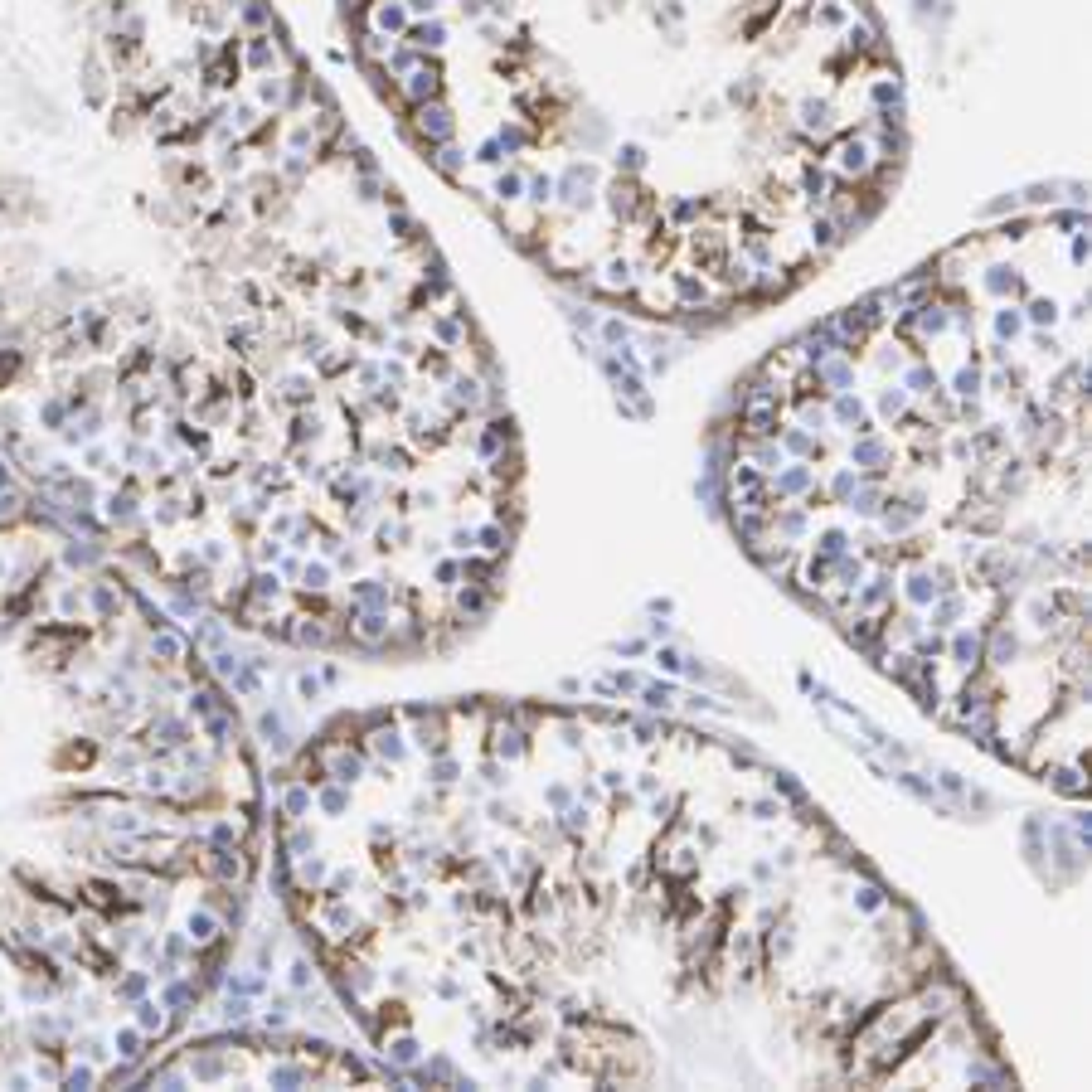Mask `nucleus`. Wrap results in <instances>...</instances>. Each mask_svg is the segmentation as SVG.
<instances>
[{
    "instance_id": "nucleus-60",
    "label": "nucleus",
    "mask_w": 1092,
    "mask_h": 1092,
    "mask_svg": "<svg viewBox=\"0 0 1092 1092\" xmlns=\"http://www.w3.org/2000/svg\"><path fill=\"white\" fill-rule=\"evenodd\" d=\"M651 641H670V621H651Z\"/></svg>"
},
{
    "instance_id": "nucleus-8",
    "label": "nucleus",
    "mask_w": 1092,
    "mask_h": 1092,
    "mask_svg": "<svg viewBox=\"0 0 1092 1092\" xmlns=\"http://www.w3.org/2000/svg\"><path fill=\"white\" fill-rule=\"evenodd\" d=\"M962 616H966V597H962L957 587H952V592H937V597L928 602V626H932V631H952Z\"/></svg>"
},
{
    "instance_id": "nucleus-48",
    "label": "nucleus",
    "mask_w": 1092,
    "mask_h": 1092,
    "mask_svg": "<svg viewBox=\"0 0 1092 1092\" xmlns=\"http://www.w3.org/2000/svg\"><path fill=\"white\" fill-rule=\"evenodd\" d=\"M501 156H505V151H501V141H486V146L476 151V160H481V165H501Z\"/></svg>"
},
{
    "instance_id": "nucleus-42",
    "label": "nucleus",
    "mask_w": 1092,
    "mask_h": 1092,
    "mask_svg": "<svg viewBox=\"0 0 1092 1092\" xmlns=\"http://www.w3.org/2000/svg\"><path fill=\"white\" fill-rule=\"evenodd\" d=\"M525 190H530V199H535V204H553V175H535Z\"/></svg>"
},
{
    "instance_id": "nucleus-27",
    "label": "nucleus",
    "mask_w": 1092,
    "mask_h": 1092,
    "mask_svg": "<svg viewBox=\"0 0 1092 1092\" xmlns=\"http://www.w3.org/2000/svg\"><path fill=\"white\" fill-rule=\"evenodd\" d=\"M433 151H437L433 165H437L442 175H462V170H467V151H457L452 141H447V146H433Z\"/></svg>"
},
{
    "instance_id": "nucleus-36",
    "label": "nucleus",
    "mask_w": 1092,
    "mask_h": 1092,
    "mask_svg": "<svg viewBox=\"0 0 1092 1092\" xmlns=\"http://www.w3.org/2000/svg\"><path fill=\"white\" fill-rule=\"evenodd\" d=\"M685 709H704V714H733V709H728L723 699H714V694H699V689H694V694H685Z\"/></svg>"
},
{
    "instance_id": "nucleus-39",
    "label": "nucleus",
    "mask_w": 1092,
    "mask_h": 1092,
    "mask_svg": "<svg viewBox=\"0 0 1092 1092\" xmlns=\"http://www.w3.org/2000/svg\"><path fill=\"white\" fill-rule=\"evenodd\" d=\"M670 224H689V219H699V204L694 199H670Z\"/></svg>"
},
{
    "instance_id": "nucleus-49",
    "label": "nucleus",
    "mask_w": 1092,
    "mask_h": 1092,
    "mask_svg": "<svg viewBox=\"0 0 1092 1092\" xmlns=\"http://www.w3.org/2000/svg\"><path fill=\"white\" fill-rule=\"evenodd\" d=\"M767 947H772V957H787V952H791V947H796V937H791V928H782V937H772V942H767Z\"/></svg>"
},
{
    "instance_id": "nucleus-22",
    "label": "nucleus",
    "mask_w": 1092,
    "mask_h": 1092,
    "mask_svg": "<svg viewBox=\"0 0 1092 1092\" xmlns=\"http://www.w3.org/2000/svg\"><path fill=\"white\" fill-rule=\"evenodd\" d=\"M981 287L991 292V296H1010V292H1020V277H1015V267H986V277H981Z\"/></svg>"
},
{
    "instance_id": "nucleus-38",
    "label": "nucleus",
    "mask_w": 1092,
    "mask_h": 1092,
    "mask_svg": "<svg viewBox=\"0 0 1092 1092\" xmlns=\"http://www.w3.org/2000/svg\"><path fill=\"white\" fill-rule=\"evenodd\" d=\"M476 540L481 548H491V553H501V548H510V535L501 530V525H486V530H476Z\"/></svg>"
},
{
    "instance_id": "nucleus-56",
    "label": "nucleus",
    "mask_w": 1092,
    "mask_h": 1092,
    "mask_svg": "<svg viewBox=\"0 0 1092 1092\" xmlns=\"http://www.w3.org/2000/svg\"><path fill=\"white\" fill-rule=\"evenodd\" d=\"M326 578H331V573H326L321 563H316V568H306V587H326Z\"/></svg>"
},
{
    "instance_id": "nucleus-25",
    "label": "nucleus",
    "mask_w": 1092,
    "mask_h": 1092,
    "mask_svg": "<svg viewBox=\"0 0 1092 1092\" xmlns=\"http://www.w3.org/2000/svg\"><path fill=\"white\" fill-rule=\"evenodd\" d=\"M282 399H287L292 408H306V403H316V389H311L306 374H292V379H282Z\"/></svg>"
},
{
    "instance_id": "nucleus-17",
    "label": "nucleus",
    "mask_w": 1092,
    "mask_h": 1092,
    "mask_svg": "<svg viewBox=\"0 0 1092 1092\" xmlns=\"http://www.w3.org/2000/svg\"><path fill=\"white\" fill-rule=\"evenodd\" d=\"M889 782H894V787H903V791H908V796H918V801H923V806H932V811H942V816H952V806H942V801H937V787H932V782H923V777H918V772H908V767H903V772H894V777H889Z\"/></svg>"
},
{
    "instance_id": "nucleus-31",
    "label": "nucleus",
    "mask_w": 1092,
    "mask_h": 1092,
    "mask_svg": "<svg viewBox=\"0 0 1092 1092\" xmlns=\"http://www.w3.org/2000/svg\"><path fill=\"white\" fill-rule=\"evenodd\" d=\"M767 777H772V791H782L791 806H806V787L791 782V772H767Z\"/></svg>"
},
{
    "instance_id": "nucleus-23",
    "label": "nucleus",
    "mask_w": 1092,
    "mask_h": 1092,
    "mask_svg": "<svg viewBox=\"0 0 1092 1092\" xmlns=\"http://www.w3.org/2000/svg\"><path fill=\"white\" fill-rule=\"evenodd\" d=\"M1025 331H1030V326H1025V311H1020V306H1000V311H996V335H1000V345H1005V340H1020Z\"/></svg>"
},
{
    "instance_id": "nucleus-61",
    "label": "nucleus",
    "mask_w": 1092,
    "mask_h": 1092,
    "mask_svg": "<svg viewBox=\"0 0 1092 1092\" xmlns=\"http://www.w3.org/2000/svg\"><path fill=\"white\" fill-rule=\"evenodd\" d=\"M753 879H757V884H767V879H772V864H767V860H757V864H753Z\"/></svg>"
},
{
    "instance_id": "nucleus-57",
    "label": "nucleus",
    "mask_w": 1092,
    "mask_h": 1092,
    "mask_svg": "<svg viewBox=\"0 0 1092 1092\" xmlns=\"http://www.w3.org/2000/svg\"><path fill=\"white\" fill-rule=\"evenodd\" d=\"M621 782H626V772H616V767L602 772V787H607V791H621Z\"/></svg>"
},
{
    "instance_id": "nucleus-26",
    "label": "nucleus",
    "mask_w": 1092,
    "mask_h": 1092,
    "mask_svg": "<svg viewBox=\"0 0 1092 1092\" xmlns=\"http://www.w3.org/2000/svg\"><path fill=\"white\" fill-rule=\"evenodd\" d=\"M491 194H496L501 204H515V199H525V180H520L515 170H501L496 185H491Z\"/></svg>"
},
{
    "instance_id": "nucleus-6",
    "label": "nucleus",
    "mask_w": 1092,
    "mask_h": 1092,
    "mask_svg": "<svg viewBox=\"0 0 1092 1092\" xmlns=\"http://www.w3.org/2000/svg\"><path fill=\"white\" fill-rule=\"evenodd\" d=\"M796 126H801V136H830L840 122H835V107H830V102L806 97V102L796 107Z\"/></svg>"
},
{
    "instance_id": "nucleus-11",
    "label": "nucleus",
    "mask_w": 1092,
    "mask_h": 1092,
    "mask_svg": "<svg viewBox=\"0 0 1092 1092\" xmlns=\"http://www.w3.org/2000/svg\"><path fill=\"white\" fill-rule=\"evenodd\" d=\"M947 655H952L962 670H976V665L986 660V636H981V631H952Z\"/></svg>"
},
{
    "instance_id": "nucleus-2",
    "label": "nucleus",
    "mask_w": 1092,
    "mask_h": 1092,
    "mask_svg": "<svg viewBox=\"0 0 1092 1092\" xmlns=\"http://www.w3.org/2000/svg\"><path fill=\"white\" fill-rule=\"evenodd\" d=\"M413 131H418L428 146H447V141L457 136V117H452V107H442V102L433 97V102H418V107H413Z\"/></svg>"
},
{
    "instance_id": "nucleus-15",
    "label": "nucleus",
    "mask_w": 1092,
    "mask_h": 1092,
    "mask_svg": "<svg viewBox=\"0 0 1092 1092\" xmlns=\"http://www.w3.org/2000/svg\"><path fill=\"white\" fill-rule=\"evenodd\" d=\"M952 394L966 403V399H981L986 394V374H981V355H971L957 374H952Z\"/></svg>"
},
{
    "instance_id": "nucleus-44",
    "label": "nucleus",
    "mask_w": 1092,
    "mask_h": 1092,
    "mask_svg": "<svg viewBox=\"0 0 1092 1092\" xmlns=\"http://www.w3.org/2000/svg\"><path fill=\"white\" fill-rule=\"evenodd\" d=\"M743 811H753V821H777V816H782V801H767V796H762V801H753V806H743Z\"/></svg>"
},
{
    "instance_id": "nucleus-14",
    "label": "nucleus",
    "mask_w": 1092,
    "mask_h": 1092,
    "mask_svg": "<svg viewBox=\"0 0 1092 1092\" xmlns=\"http://www.w3.org/2000/svg\"><path fill=\"white\" fill-rule=\"evenodd\" d=\"M903 389H908V399H937L942 394V379H937L932 365H908L903 369Z\"/></svg>"
},
{
    "instance_id": "nucleus-41",
    "label": "nucleus",
    "mask_w": 1092,
    "mask_h": 1092,
    "mask_svg": "<svg viewBox=\"0 0 1092 1092\" xmlns=\"http://www.w3.org/2000/svg\"><path fill=\"white\" fill-rule=\"evenodd\" d=\"M607 685H612V694H636V689H641V675L616 670V675H607Z\"/></svg>"
},
{
    "instance_id": "nucleus-28",
    "label": "nucleus",
    "mask_w": 1092,
    "mask_h": 1092,
    "mask_svg": "<svg viewBox=\"0 0 1092 1092\" xmlns=\"http://www.w3.org/2000/svg\"><path fill=\"white\" fill-rule=\"evenodd\" d=\"M855 481H860V471H855V467L830 471V505H845V501H850V491H855Z\"/></svg>"
},
{
    "instance_id": "nucleus-4",
    "label": "nucleus",
    "mask_w": 1092,
    "mask_h": 1092,
    "mask_svg": "<svg viewBox=\"0 0 1092 1092\" xmlns=\"http://www.w3.org/2000/svg\"><path fill=\"white\" fill-rule=\"evenodd\" d=\"M437 92H442V68H437V63H418L413 73H403V97H408V107L433 102Z\"/></svg>"
},
{
    "instance_id": "nucleus-32",
    "label": "nucleus",
    "mask_w": 1092,
    "mask_h": 1092,
    "mask_svg": "<svg viewBox=\"0 0 1092 1092\" xmlns=\"http://www.w3.org/2000/svg\"><path fill=\"white\" fill-rule=\"evenodd\" d=\"M587 825H592V811H587V806H573V801H568V806H563V830H568L573 840H582V830H587Z\"/></svg>"
},
{
    "instance_id": "nucleus-5",
    "label": "nucleus",
    "mask_w": 1092,
    "mask_h": 1092,
    "mask_svg": "<svg viewBox=\"0 0 1092 1092\" xmlns=\"http://www.w3.org/2000/svg\"><path fill=\"white\" fill-rule=\"evenodd\" d=\"M592 287H602L607 296H626V292H636V267H631V258H612V262H602V267L592 272Z\"/></svg>"
},
{
    "instance_id": "nucleus-52",
    "label": "nucleus",
    "mask_w": 1092,
    "mask_h": 1092,
    "mask_svg": "<svg viewBox=\"0 0 1092 1092\" xmlns=\"http://www.w3.org/2000/svg\"><path fill=\"white\" fill-rule=\"evenodd\" d=\"M403 5H408V15H437L442 0H403Z\"/></svg>"
},
{
    "instance_id": "nucleus-33",
    "label": "nucleus",
    "mask_w": 1092,
    "mask_h": 1092,
    "mask_svg": "<svg viewBox=\"0 0 1092 1092\" xmlns=\"http://www.w3.org/2000/svg\"><path fill=\"white\" fill-rule=\"evenodd\" d=\"M966 1083H991V1088H1000V1083H1005V1073H1000V1069H991V1064H981V1059H971V1064H966Z\"/></svg>"
},
{
    "instance_id": "nucleus-54",
    "label": "nucleus",
    "mask_w": 1092,
    "mask_h": 1092,
    "mask_svg": "<svg viewBox=\"0 0 1092 1092\" xmlns=\"http://www.w3.org/2000/svg\"><path fill=\"white\" fill-rule=\"evenodd\" d=\"M612 651H616V655H646V641H616Z\"/></svg>"
},
{
    "instance_id": "nucleus-24",
    "label": "nucleus",
    "mask_w": 1092,
    "mask_h": 1092,
    "mask_svg": "<svg viewBox=\"0 0 1092 1092\" xmlns=\"http://www.w3.org/2000/svg\"><path fill=\"white\" fill-rule=\"evenodd\" d=\"M874 408H879V418H889V423H894V418H903V413H908V389H903V384L879 389V403H874Z\"/></svg>"
},
{
    "instance_id": "nucleus-19",
    "label": "nucleus",
    "mask_w": 1092,
    "mask_h": 1092,
    "mask_svg": "<svg viewBox=\"0 0 1092 1092\" xmlns=\"http://www.w3.org/2000/svg\"><path fill=\"white\" fill-rule=\"evenodd\" d=\"M413 49H442L447 44V24L437 19V15H428V19H418V24H408V34H403Z\"/></svg>"
},
{
    "instance_id": "nucleus-3",
    "label": "nucleus",
    "mask_w": 1092,
    "mask_h": 1092,
    "mask_svg": "<svg viewBox=\"0 0 1092 1092\" xmlns=\"http://www.w3.org/2000/svg\"><path fill=\"white\" fill-rule=\"evenodd\" d=\"M894 592H898V568H879L874 578H864V582L850 592V602H855L860 612H879L884 602H894Z\"/></svg>"
},
{
    "instance_id": "nucleus-58",
    "label": "nucleus",
    "mask_w": 1092,
    "mask_h": 1092,
    "mask_svg": "<svg viewBox=\"0 0 1092 1092\" xmlns=\"http://www.w3.org/2000/svg\"><path fill=\"white\" fill-rule=\"evenodd\" d=\"M141 1025H146V1030H160V1010H156V1005H141Z\"/></svg>"
},
{
    "instance_id": "nucleus-51",
    "label": "nucleus",
    "mask_w": 1092,
    "mask_h": 1092,
    "mask_svg": "<svg viewBox=\"0 0 1092 1092\" xmlns=\"http://www.w3.org/2000/svg\"><path fill=\"white\" fill-rule=\"evenodd\" d=\"M636 791H641V796H655V791H660V777H655V772H641Z\"/></svg>"
},
{
    "instance_id": "nucleus-12",
    "label": "nucleus",
    "mask_w": 1092,
    "mask_h": 1092,
    "mask_svg": "<svg viewBox=\"0 0 1092 1092\" xmlns=\"http://www.w3.org/2000/svg\"><path fill=\"white\" fill-rule=\"evenodd\" d=\"M369 19H374V34H408V24H413L403 0H374Z\"/></svg>"
},
{
    "instance_id": "nucleus-47",
    "label": "nucleus",
    "mask_w": 1092,
    "mask_h": 1092,
    "mask_svg": "<svg viewBox=\"0 0 1092 1092\" xmlns=\"http://www.w3.org/2000/svg\"><path fill=\"white\" fill-rule=\"evenodd\" d=\"M258 97H262V102H282V83H277V78H262V83H258Z\"/></svg>"
},
{
    "instance_id": "nucleus-1",
    "label": "nucleus",
    "mask_w": 1092,
    "mask_h": 1092,
    "mask_svg": "<svg viewBox=\"0 0 1092 1092\" xmlns=\"http://www.w3.org/2000/svg\"><path fill=\"white\" fill-rule=\"evenodd\" d=\"M894 462V447L879 437V428L874 433H855V442H850V467L860 471V476H869V481H884V467Z\"/></svg>"
},
{
    "instance_id": "nucleus-43",
    "label": "nucleus",
    "mask_w": 1092,
    "mask_h": 1092,
    "mask_svg": "<svg viewBox=\"0 0 1092 1092\" xmlns=\"http://www.w3.org/2000/svg\"><path fill=\"white\" fill-rule=\"evenodd\" d=\"M855 903H860V908H864V913H879V908H884V889H879V884H864V889H860V898H855Z\"/></svg>"
},
{
    "instance_id": "nucleus-46",
    "label": "nucleus",
    "mask_w": 1092,
    "mask_h": 1092,
    "mask_svg": "<svg viewBox=\"0 0 1092 1092\" xmlns=\"http://www.w3.org/2000/svg\"><path fill=\"white\" fill-rule=\"evenodd\" d=\"M190 932H194V942H209V937H214V918H204V913L190 918Z\"/></svg>"
},
{
    "instance_id": "nucleus-9",
    "label": "nucleus",
    "mask_w": 1092,
    "mask_h": 1092,
    "mask_svg": "<svg viewBox=\"0 0 1092 1092\" xmlns=\"http://www.w3.org/2000/svg\"><path fill=\"white\" fill-rule=\"evenodd\" d=\"M806 243L816 248V258H821V253H835V248L845 243V233H840V224H835V214H830V209L811 214V224H806Z\"/></svg>"
},
{
    "instance_id": "nucleus-21",
    "label": "nucleus",
    "mask_w": 1092,
    "mask_h": 1092,
    "mask_svg": "<svg viewBox=\"0 0 1092 1092\" xmlns=\"http://www.w3.org/2000/svg\"><path fill=\"white\" fill-rule=\"evenodd\" d=\"M1020 311H1025V326H1039V331H1044V326H1049V331L1059 326V301H1054V296H1034V301L1020 306Z\"/></svg>"
},
{
    "instance_id": "nucleus-10",
    "label": "nucleus",
    "mask_w": 1092,
    "mask_h": 1092,
    "mask_svg": "<svg viewBox=\"0 0 1092 1092\" xmlns=\"http://www.w3.org/2000/svg\"><path fill=\"white\" fill-rule=\"evenodd\" d=\"M986 660L996 665V670H1010L1015 660H1020V636L1010 631V626H991L986 631Z\"/></svg>"
},
{
    "instance_id": "nucleus-34",
    "label": "nucleus",
    "mask_w": 1092,
    "mask_h": 1092,
    "mask_svg": "<svg viewBox=\"0 0 1092 1092\" xmlns=\"http://www.w3.org/2000/svg\"><path fill=\"white\" fill-rule=\"evenodd\" d=\"M597 331H602V340H607V345H626V340H631V326H626V321H616V316L597 321Z\"/></svg>"
},
{
    "instance_id": "nucleus-45",
    "label": "nucleus",
    "mask_w": 1092,
    "mask_h": 1092,
    "mask_svg": "<svg viewBox=\"0 0 1092 1092\" xmlns=\"http://www.w3.org/2000/svg\"><path fill=\"white\" fill-rule=\"evenodd\" d=\"M816 24H825V29L845 24V5H821V10H816Z\"/></svg>"
},
{
    "instance_id": "nucleus-20",
    "label": "nucleus",
    "mask_w": 1092,
    "mask_h": 1092,
    "mask_svg": "<svg viewBox=\"0 0 1092 1092\" xmlns=\"http://www.w3.org/2000/svg\"><path fill=\"white\" fill-rule=\"evenodd\" d=\"M248 68H253V73H267V68H277V49H272V34H253V39H248Z\"/></svg>"
},
{
    "instance_id": "nucleus-29",
    "label": "nucleus",
    "mask_w": 1092,
    "mask_h": 1092,
    "mask_svg": "<svg viewBox=\"0 0 1092 1092\" xmlns=\"http://www.w3.org/2000/svg\"><path fill=\"white\" fill-rule=\"evenodd\" d=\"M1049 782H1054L1064 796H1083V791H1088V782H1083L1078 767H1059V772H1049Z\"/></svg>"
},
{
    "instance_id": "nucleus-30",
    "label": "nucleus",
    "mask_w": 1092,
    "mask_h": 1092,
    "mask_svg": "<svg viewBox=\"0 0 1092 1092\" xmlns=\"http://www.w3.org/2000/svg\"><path fill=\"white\" fill-rule=\"evenodd\" d=\"M845 548H855V540L845 535V530H821L816 535V553H825V558H835V553H845Z\"/></svg>"
},
{
    "instance_id": "nucleus-37",
    "label": "nucleus",
    "mask_w": 1092,
    "mask_h": 1092,
    "mask_svg": "<svg viewBox=\"0 0 1092 1092\" xmlns=\"http://www.w3.org/2000/svg\"><path fill=\"white\" fill-rule=\"evenodd\" d=\"M641 165H646V151H641V146H621V151H616V170H626V175H636V170H641Z\"/></svg>"
},
{
    "instance_id": "nucleus-16",
    "label": "nucleus",
    "mask_w": 1092,
    "mask_h": 1092,
    "mask_svg": "<svg viewBox=\"0 0 1092 1092\" xmlns=\"http://www.w3.org/2000/svg\"><path fill=\"white\" fill-rule=\"evenodd\" d=\"M636 694H641V704H646L651 714H670V709L680 704V689H675L670 680H641Z\"/></svg>"
},
{
    "instance_id": "nucleus-13",
    "label": "nucleus",
    "mask_w": 1092,
    "mask_h": 1092,
    "mask_svg": "<svg viewBox=\"0 0 1092 1092\" xmlns=\"http://www.w3.org/2000/svg\"><path fill=\"white\" fill-rule=\"evenodd\" d=\"M937 592H942V582H937V573H932V568H908V578H903V602L928 607Z\"/></svg>"
},
{
    "instance_id": "nucleus-18",
    "label": "nucleus",
    "mask_w": 1092,
    "mask_h": 1092,
    "mask_svg": "<svg viewBox=\"0 0 1092 1092\" xmlns=\"http://www.w3.org/2000/svg\"><path fill=\"white\" fill-rule=\"evenodd\" d=\"M777 437H782V452H787V457H801V462H816V457H821V442H816V433H806V428H787V423H782Z\"/></svg>"
},
{
    "instance_id": "nucleus-7",
    "label": "nucleus",
    "mask_w": 1092,
    "mask_h": 1092,
    "mask_svg": "<svg viewBox=\"0 0 1092 1092\" xmlns=\"http://www.w3.org/2000/svg\"><path fill=\"white\" fill-rule=\"evenodd\" d=\"M738 452H743V462H753L762 476H772L777 467H787V452H782V442H777V437H748Z\"/></svg>"
},
{
    "instance_id": "nucleus-35",
    "label": "nucleus",
    "mask_w": 1092,
    "mask_h": 1092,
    "mask_svg": "<svg viewBox=\"0 0 1092 1092\" xmlns=\"http://www.w3.org/2000/svg\"><path fill=\"white\" fill-rule=\"evenodd\" d=\"M937 787H942L947 796H957V801H966V796H971V791H966V777H962V772H952V767H942V772H937Z\"/></svg>"
},
{
    "instance_id": "nucleus-50",
    "label": "nucleus",
    "mask_w": 1092,
    "mask_h": 1092,
    "mask_svg": "<svg viewBox=\"0 0 1092 1092\" xmlns=\"http://www.w3.org/2000/svg\"><path fill=\"white\" fill-rule=\"evenodd\" d=\"M646 612H651V616H670V612H675V602H670V597H651V602H646Z\"/></svg>"
},
{
    "instance_id": "nucleus-55",
    "label": "nucleus",
    "mask_w": 1092,
    "mask_h": 1092,
    "mask_svg": "<svg viewBox=\"0 0 1092 1092\" xmlns=\"http://www.w3.org/2000/svg\"><path fill=\"white\" fill-rule=\"evenodd\" d=\"M568 801H573V796H568V787H548V806H553V811H563Z\"/></svg>"
},
{
    "instance_id": "nucleus-53",
    "label": "nucleus",
    "mask_w": 1092,
    "mask_h": 1092,
    "mask_svg": "<svg viewBox=\"0 0 1092 1092\" xmlns=\"http://www.w3.org/2000/svg\"><path fill=\"white\" fill-rule=\"evenodd\" d=\"M156 655H165V660H175V655H180V641H170V636H160V641H156Z\"/></svg>"
},
{
    "instance_id": "nucleus-59",
    "label": "nucleus",
    "mask_w": 1092,
    "mask_h": 1092,
    "mask_svg": "<svg viewBox=\"0 0 1092 1092\" xmlns=\"http://www.w3.org/2000/svg\"><path fill=\"white\" fill-rule=\"evenodd\" d=\"M117 1044H122V1054H126V1059H136V1054H141V1039H136V1034H122Z\"/></svg>"
},
{
    "instance_id": "nucleus-40",
    "label": "nucleus",
    "mask_w": 1092,
    "mask_h": 1092,
    "mask_svg": "<svg viewBox=\"0 0 1092 1092\" xmlns=\"http://www.w3.org/2000/svg\"><path fill=\"white\" fill-rule=\"evenodd\" d=\"M655 665L665 670V675H680V665H685V655L675 651V646H655Z\"/></svg>"
}]
</instances>
